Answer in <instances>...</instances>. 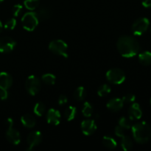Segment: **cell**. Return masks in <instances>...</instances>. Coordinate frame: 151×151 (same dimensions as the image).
Segmentation results:
<instances>
[{"label":"cell","instance_id":"obj_1","mask_svg":"<svg viewBox=\"0 0 151 151\" xmlns=\"http://www.w3.org/2000/svg\"><path fill=\"white\" fill-rule=\"evenodd\" d=\"M116 48L119 54L124 58H133L140 51V45L138 41L132 36L122 35L116 42Z\"/></svg>","mask_w":151,"mask_h":151},{"label":"cell","instance_id":"obj_2","mask_svg":"<svg viewBox=\"0 0 151 151\" xmlns=\"http://www.w3.org/2000/svg\"><path fill=\"white\" fill-rule=\"evenodd\" d=\"M134 139L139 144L147 142L151 138V128L146 122H140L131 127Z\"/></svg>","mask_w":151,"mask_h":151},{"label":"cell","instance_id":"obj_3","mask_svg":"<svg viewBox=\"0 0 151 151\" xmlns=\"http://www.w3.org/2000/svg\"><path fill=\"white\" fill-rule=\"evenodd\" d=\"M49 50L54 54L67 58L68 46L65 41L60 39H56L51 41L49 44Z\"/></svg>","mask_w":151,"mask_h":151},{"label":"cell","instance_id":"obj_4","mask_svg":"<svg viewBox=\"0 0 151 151\" xmlns=\"http://www.w3.org/2000/svg\"><path fill=\"white\" fill-rule=\"evenodd\" d=\"M38 20L35 12H28L25 13L22 19V24L23 27L27 31H33L38 26Z\"/></svg>","mask_w":151,"mask_h":151},{"label":"cell","instance_id":"obj_5","mask_svg":"<svg viewBox=\"0 0 151 151\" xmlns=\"http://www.w3.org/2000/svg\"><path fill=\"white\" fill-rule=\"evenodd\" d=\"M106 78L112 84L119 85L125 81V74L120 69H111L106 72Z\"/></svg>","mask_w":151,"mask_h":151},{"label":"cell","instance_id":"obj_6","mask_svg":"<svg viewBox=\"0 0 151 151\" xmlns=\"http://www.w3.org/2000/svg\"><path fill=\"white\" fill-rule=\"evenodd\" d=\"M25 88L27 91L30 95H36L41 89V81L35 75H30L27 78L25 82Z\"/></svg>","mask_w":151,"mask_h":151},{"label":"cell","instance_id":"obj_7","mask_svg":"<svg viewBox=\"0 0 151 151\" xmlns=\"http://www.w3.org/2000/svg\"><path fill=\"white\" fill-rule=\"evenodd\" d=\"M149 25H150L149 19L145 17H142L137 19L134 22V23L132 25V27H131V29H132V32L134 35L139 36V35L144 34L147 30Z\"/></svg>","mask_w":151,"mask_h":151},{"label":"cell","instance_id":"obj_8","mask_svg":"<svg viewBox=\"0 0 151 151\" xmlns=\"http://www.w3.org/2000/svg\"><path fill=\"white\" fill-rule=\"evenodd\" d=\"M41 140H42V135L40 131H35L31 132L27 138V150H32L34 147L38 146L41 142Z\"/></svg>","mask_w":151,"mask_h":151},{"label":"cell","instance_id":"obj_9","mask_svg":"<svg viewBox=\"0 0 151 151\" xmlns=\"http://www.w3.org/2000/svg\"><path fill=\"white\" fill-rule=\"evenodd\" d=\"M16 42L10 37H2L0 38V52L8 53L14 50Z\"/></svg>","mask_w":151,"mask_h":151},{"label":"cell","instance_id":"obj_10","mask_svg":"<svg viewBox=\"0 0 151 151\" xmlns=\"http://www.w3.org/2000/svg\"><path fill=\"white\" fill-rule=\"evenodd\" d=\"M81 130L86 136H91L97 130V125L92 119H86L81 123Z\"/></svg>","mask_w":151,"mask_h":151},{"label":"cell","instance_id":"obj_11","mask_svg":"<svg viewBox=\"0 0 151 151\" xmlns=\"http://www.w3.org/2000/svg\"><path fill=\"white\" fill-rule=\"evenodd\" d=\"M6 138L8 140V142L15 145H18L21 142L20 134L17 130L13 128V127L7 128V131L6 132Z\"/></svg>","mask_w":151,"mask_h":151},{"label":"cell","instance_id":"obj_12","mask_svg":"<svg viewBox=\"0 0 151 151\" xmlns=\"http://www.w3.org/2000/svg\"><path fill=\"white\" fill-rule=\"evenodd\" d=\"M61 116L60 113L58 110L51 109L47 113V121L52 125H58L60 122Z\"/></svg>","mask_w":151,"mask_h":151},{"label":"cell","instance_id":"obj_13","mask_svg":"<svg viewBox=\"0 0 151 151\" xmlns=\"http://www.w3.org/2000/svg\"><path fill=\"white\" fill-rule=\"evenodd\" d=\"M128 114H129V118L131 120H138L141 119L142 116V111L141 107L138 103H133L131 105L128 110Z\"/></svg>","mask_w":151,"mask_h":151},{"label":"cell","instance_id":"obj_14","mask_svg":"<svg viewBox=\"0 0 151 151\" xmlns=\"http://www.w3.org/2000/svg\"><path fill=\"white\" fill-rule=\"evenodd\" d=\"M123 106L124 102L122 101V99L116 98V97L109 100L107 103V105H106L108 109L113 112H116L120 111L123 108Z\"/></svg>","mask_w":151,"mask_h":151},{"label":"cell","instance_id":"obj_15","mask_svg":"<svg viewBox=\"0 0 151 151\" xmlns=\"http://www.w3.org/2000/svg\"><path fill=\"white\" fill-rule=\"evenodd\" d=\"M13 84V78L10 74L7 72L0 73V88L8 89Z\"/></svg>","mask_w":151,"mask_h":151},{"label":"cell","instance_id":"obj_16","mask_svg":"<svg viewBox=\"0 0 151 151\" xmlns=\"http://www.w3.org/2000/svg\"><path fill=\"white\" fill-rule=\"evenodd\" d=\"M22 125L27 128H32L35 125V119L30 114H24L21 118Z\"/></svg>","mask_w":151,"mask_h":151},{"label":"cell","instance_id":"obj_17","mask_svg":"<svg viewBox=\"0 0 151 151\" xmlns=\"http://www.w3.org/2000/svg\"><path fill=\"white\" fill-rule=\"evenodd\" d=\"M139 60L143 66H149L151 64V52L149 51L142 52L139 55Z\"/></svg>","mask_w":151,"mask_h":151},{"label":"cell","instance_id":"obj_18","mask_svg":"<svg viewBox=\"0 0 151 151\" xmlns=\"http://www.w3.org/2000/svg\"><path fill=\"white\" fill-rule=\"evenodd\" d=\"M35 13L39 21L47 20L51 16V12L47 7H41Z\"/></svg>","mask_w":151,"mask_h":151},{"label":"cell","instance_id":"obj_19","mask_svg":"<svg viewBox=\"0 0 151 151\" xmlns=\"http://www.w3.org/2000/svg\"><path fill=\"white\" fill-rule=\"evenodd\" d=\"M103 144L104 145L105 147L110 149V150H114L117 146V142H116V140L112 137H108V136L103 137Z\"/></svg>","mask_w":151,"mask_h":151},{"label":"cell","instance_id":"obj_20","mask_svg":"<svg viewBox=\"0 0 151 151\" xmlns=\"http://www.w3.org/2000/svg\"><path fill=\"white\" fill-rule=\"evenodd\" d=\"M77 109L74 106H69L64 111V117L67 121H72L76 116Z\"/></svg>","mask_w":151,"mask_h":151},{"label":"cell","instance_id":"obj_21","mask_svg":"<svg viewBox=\"0 0 151 151\" xmlns=\"http://www.w3.org/2000/svg\"><path fill=\"white\" fill-rule=\"evenodd\" d=\"M121 147L124 150H130L133 147V141L129 136H123L121 141Z\"/></svg>","mask_w":151,"mask_h":151},{"label":"cell","instance_id":"obj_22","mask_svg":"<svg viewBox=\"0 0 151 151\" xmlns=\"http://www.w3.org/2000/svg\"><path fill=\"white\" fill-rule=\"evenodd\" d=\"M86 96V89L84 88V87L79 86L76 88L75 94H74L75 100L78 101H83L85 99Z\"/></svg>","mask_w":151,"mask_h":151},{"label":"cell","instance_id":"obj_23","mask_svg":"<svg viewBox=\"0 0 151 151\" xmlns=\"http://www.w3.org/2000/svg\"><path fill=\"white\" fill-rule=\"evenodd\" d=\"M33 111L35 115L38 116H41L45 114L46 112V106L41 102H38L35 105L33 109Z\"/></svg>","mask_w":151,"mask_h":151},{"label":"cell","instance_id":"obj_24","mask_svg":"<svg viewBox=\"0 0 151 151\" xmlns=\"http://www.w3.org/2000/svg\"><path fill=\"white\" fill-rule=\"evenodd\" d=\"M41 80L44 83L47 84V85H54L55 83L56 78L53 74L47 73L44 74L41 77Z\"/></svg>","mask_w":151,"mask_h":151},{"label":"cell","instance_id":"obj_25","mask_svg":"<svg viewBox=\"0 0 151 151\" xmlns=\"http://www.w3.org/2000/svg\"><path fill=\"white\" fill-rule=\"evenodd\" d=\"M40 0H24V4L27 10H34L39 5Z\"/></svg>","mask_w":151,"mask_h":151},{"label":"cell","instance_id":"obj_26","mask_svg":"<svg viewBox=\"0 0 151 151\" xmlns=\"http://www.w3.org/2000/svg\"><path fill=\"white\" fill-rule=\"evenodd\" d=\"M82 113L86 117H90L93 114V107L88 102H86L82 108Z\"/></svg>","mask_w":151,"mask_h":151},{"label":"cell","instance_id":"obj_27","mask_svg":"<svg viewBox=\"0 0 151 151\" xmlns=\"http://www.w3.org/2000/svg\"><path fill=\"white\" fill-rule=\"evenodd\" d=\"M111 91V87L108 84H103L98 88L97 94L100 97H106L108 94H110Z\"/></svg>","mask_w":151,"mask_h":151},{"label":"cell","instance_id":"obj_28","mask_svg":"<svg viewBox=\"0 0 151 151\" xmlns=\"http://www.w3.org/2000/svg\"><path fill=\"white\" fill-rule=\"evenodd\" d=\"M119 125L122 127L124 129H130L132 127V122H131V119H128V118L121 117L119 120Z\"/></svg>","mask_w":151,"mask_h":151},{"label":"cell","instance_id":"obj_29","mask_svg":"<svg viewBox=\"0 0 151 151\" xmlns=\"http://www.w3.org/2000/svg\"><path fill=\"white\" fill-rule=\"evenodd\" d=\"M16 24H17L16 20L15 19H13V18H12V19H8L5 22V24H4V29H8V30H12V29H13L16 27Z\"/></svg>","mask_w":151,"mask_h":151},{"label":"cell","instance_id":"obj_30","mask_svg":"<svg viewBox=\"0 0 151 151\" xmlns=\"http://www.w3.org/2000/svg\"><path fill=\"white\" fill-rule=\"evenodd\" d=\"M122 101L124 102V103H132L135 101L136 97L134 94L129 93V94H125V95L122 97Z\"/></svg>","mask_w":151,"mask_h":151},{"label":"cell","instance_id":"obj_31","mask_svg":"<svg viewBox=\"0 0 151 151\" xmlns=\"http://www.w3.org/2000/svg\"><path fill=\"white\" fill-rule=\"evenodd\" d=\"M22 9H23V6L20 4H17L13 6V10H12L13 16H16V17L19 16L22 13Z\"/></svg>","mask_w":151,"mask_h":151},{"label":"cell","instance_id":"obj_32","mask_svg":"<svg viewBox=\"0 0 151 151\" xmlns=\"http://www.w3.org/2000/svg\"><path fill=\"white\" fill-rule=\"evenodd\" d=\"M114 132L115 134H116L118 137H121V138H122L123 136H125V129L122 128L121 126H119V125H118V126H116V128H115Z\"/></svg>","mask_w":151,"mask_h":151},{"label":"cell","instance_id":"obj_33","mask_svg":"<svg viewBox=\"0 0 151 151\" xmlns=\"http://www.w3.org/2000/svg\"><path fill=\"white\" fill-rule=\"evenodd\" d=\"M8 97V92L7 89H4V88H0V99L2 100H6Z\"/></svg>","mask_w":151,"mask_h":151},{"label":"cell","instance_id":"obj_34","mask_svg":"<svg viewBox=\"0 0 151 151\" xmlns=\"http://www.w3.org/2000/svg\"><path fill=\"white\" fill-rule=\"evenodd\" d=\"M67 102H68V99H67V97H66V95H63V94H62V95H60V97H59L58 104L60 105V106H63V105L66 104Z\"/></svg>","mask_w":151,"mask_h":151},{"label":"cell","instance_id":"obj_35","mask_svg":"<svg viewBox=\"0 0 151 151\" xmlns=\"http://www.w3.org/2000/svg\"><path fill=\"white\" fill-rule=\"evenodd\" d=\"M142 5L146 8H150L151 7V0H143Z\"/></svg>","mask_w":151,"mask_h":151},{"label":"cell","instance_id":"obj_36","mask_svg":"<svg viewBox=\"0 0 151 151\" xmlns=\"http://www.w3.org/2000/svg\"><path fill=\"white\" fill-rule=\"evenodd\" d=\"M6 124L7 125V128H11V127H13V120L11 118H8L6 121Z\"/></svg>","mask_w":151,"mask_h":151},{"label":"cell","instance_id":"obj_37","mask_svg":"<svg viewBox=\"0 0 151 151\" xmlns=\"http://www.w3.org/2000/svg\"><path fill=\"white\" fill-rule=\"evenodd\" d=\"M2 29H3V26H2V24H1V21H0V32L2 31Z\"/></svg>","mask_w":151,"mask_h":151},{"label":"cell","instance_id":"obj_38","mask_svg":"<svg viewBox=\"0 0 151 151\" xmlns=\"http://www.w3.org/2000/svg\"><path fill=\"white\" fill-rule=\"evenodd\" d=\"M4 1V0H0V4H1V2H2V1Z\"/></svg>","mask_w":151,"mask_h":151},{"label":"cell","instance_id":"obj_39","mask_svg":"<svg viewBox=\"0 0 151 151\" xmlns=\"http://www.w3.org/2000/svg\"><path fill=\"white\" fill-rule=\"evenodd\" d=\"M150 105H151V98H150Z\"/></svg>","mask_w":151,"mask_h":151}]
</instances>
